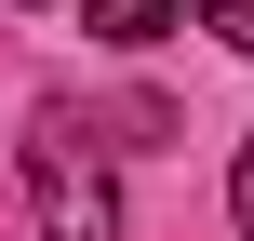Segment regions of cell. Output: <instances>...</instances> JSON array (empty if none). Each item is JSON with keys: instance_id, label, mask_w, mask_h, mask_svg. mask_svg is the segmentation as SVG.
<instances>
[{"instance_id": "obj_1", "label": "cell", "mask_w": 254, "mask_h": 241, "mask_svg": "<svg viewBox=\"0 0 254 241\" xmlns=\"http://www.w3.org/2000/svg\"><path fill=\"white\" fill-rule=\"evenodd\" d=\"M13 174H27V215H40V241H121V174H107L94 121H67V107H27V134H13Z\"/></svg>"}, {"instance_id": "obj_2", "label": "cell", "mask_w": 254, "mask_h": 241, "mask_svg": "<svg viewBox=\"0 0 254 241\" xmlns=\"http://www.w3.org/2000/svg\"><path fill=\"white\" fill-rule=\"evenodd\" d=\"M174 13H188V0H80V27H94L107 54H134V40H161Z\"/></svg>"}, {"instance_id": "obj_3", "label": "cell", "mask_w": 254, "mask_h": 241, "mask_svg": "<svg viewBox=\"0 0 254 241\" xmlns=\"http://www.w3.org/2000/svg\"><path fill=\"white\" fill-rule=\"evenodd\" d=\"M188 13H201V27L228 40V54H254V0H188Z\"/></svg>"}, {"instance_id": "obj_4", "label": "cell", "mask_w": 254, "mask_h": 241, "mask_svg": "<svg viewBox=\"0 0 254 241\" xmlns=\"http://www.w3.org/2000/svg\"><path fill=\"white\" fill-rule=\"evenodd\" d=\"M228 215H241V241H254V134H241V161H228Z\"/></svg>"}]
</instances>
